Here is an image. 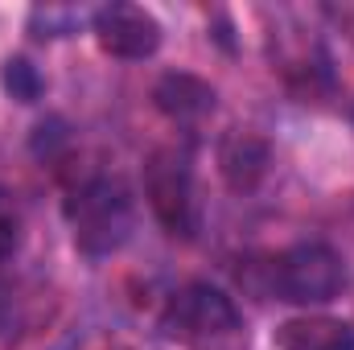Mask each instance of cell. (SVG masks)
<instances>
[{
    "instance_id": "2",
    "label": "cell",
    "mask_w": 354,
    "mask_h": 350,
    "mask_svg": "<svg viewBox=\"0 0 354 350\" xmlns=\"http://www.w3.org/2000/svg\"><path fill=\"white\" fill-rule=\"evenodd\" d=\"M66 223L75 235V248L87 260H107L115 256L136 227V206L132 194L120 177H91L83 181L71 202H66Z\"/></svg>"
},
{
    "instance_id": "10",
    "label": "cell",
    "mask_w": 354,
    "mask_h": 350,
    "mask_svg": "<svg viewBox=\"0 0 354 350\" xmlns=\"http://www.w3.org/2000/svg\"><path fill=\"white\" fill-rule=\"evenodd\" d=\"M0 87L8 91V99H17V103H37L41 91H46V79H41V71L29 58H4Z\"/></svg>"
},
{
    "instance_id": "1",
    "label": "cell",
    "mask_w": 354,
    "mask_h": 350,
    "mask_svg": "<svg viewBox=\"0 0 354 350\" xmlns=\"http://www.w3.org/2000/svg\"><path fill=\"white\" fill-rule=\"evenodd\" d=\"M161 334L185 350H252L243 313L223 288L206 280L174 293L161 313Z\"/></svg>"
},
{
    "instance_id": "9",
    "label": "cell",
    "mask_w": 354,
    "mask_h": 350,
    "mask_svg": "<svg viewBox=\"0 0 354 350\" xmlns=\"http://www.w3.org/2000/svg\"><path fill=\"white\" fill-rule=\"evenodd\" d=\"M95 12L87 8H66V4H37L33 12H29V29H33V37H66V33H75L83 21H91Z\"/></svg>"
},
{
    "instance_id": "4",
    "label": "cell",
    "mask_w": 354,
    "mask_h": 350,
    "mask_svg": "<svg viewBox=\"0 0 354 350\" xmlns=\"http://www.w3.org/2000/svg\"><path fill=\"white\" fill-rule=\"evenodd\" d=\"M145 190H149V206L161 219V227L169 235L194 239L202 227V206H198V190H194V169H189V153L161 149L149 169H145Z\"/></svg>"
},
{
    "instance_id": "8",
    "label": "cell",
    "mask_w": 354,
    "mask_h": 350,
    "mask_svg": "<svg viewBox=\"0 0 354 350\" xmlns=\"http://www.w3.org/2000/svg\"><path fill=\"white\" fill-rule=\"evenodd\" d=\"M218 165L235 190H252L268 174V145L256 136H231L218 153Z\"/></svg>"
},
{
    "instance_id": "11",
    "label": "cell",
    "mask_w": 354,
    "mask_h": 350,
    "mask_svg": "<svg viewBox=\"0 0 354 350\" xmlns=\"http://www.w3.org/2000/svg\"><path fill=\"white\" fill-rule=\"evenodd\" d=\"M21 248V219H17V206H12V194L0 185V264L8 260L12 252Z\"/></svg>"
},
{
    "instance_id": "3",
    "label": "cell",
    "mask_w": 354,
    "mask_h": 350,
    "mask_svg": "<svg viewBox=\"0 0 354 350\" xmlns=\"http://www.w3.org/2000/svg\"><path fill=\"white\" fill-rule=\"evenodd\" d=\"M346 288V264L330 243H297L272 264V293L288 305H330Z\"/></svg>"
},
{
    "instance_id": "6",
    "label": "cell",
    "mask_w": 354,
    "mask_h": 350,
    "mask_svg": "<svg viewBox=\"0 0 354 350\" xmlns=\"http://www.w3.org/2000/svg\"><path fill=\"white\" fill-rule=\"evenodd\" d=\"M276 347L280 350H354V330L342 317L326 313H301L276 326Z\"/></svg>"
},
{
    "instance_id": "12",
    "label": "cell",
    "mask_w": 354,
    "mask_h": 350,
    "mask_svg": "<svg viewBox=\"0 0 354 350\" xmlns=\"http://www.w3.org/2000/svg\"><path fill=\"white\" fill-rule=\"evenodd\" d=\"M322 17L334 25V33H342L354 46V0H330V4H322Z\"/></svg>"
},
{
    "instance_id": "5",
    "label": "cell",
    "mask_w": 354,
    "mask_h": 350,
    "mask_svg": "<svg viewBox=\"0 0 354 350\" xmlns=\"http://www.w3.org/2000/svg\"><path fill=\"white\" fill-rule=\"evenodd\" d=\"M91 33L99 42L103 54L120 58V62H145L161 50V21L140 8V4H124V0H111L103 8H95L91 17Z\"/></svg>"
},
{
    "instance_id": "7",
    "label": "cell",
    "mask_w": 354,
    "mask_h": 350,
    "mask_svg": "<svg viewBox=\"0 0 354 350\" xmlns=\"http://www.w3.org/2000/svg\"><path fill=\"white\" fill-rule=\"evenodd\" d=\"M214 87L206 83V79H198V75H185V71H174V75H165L157 87H153V103H157V111L161 116H169L177 124H189V120H202V116H210L214 111Z\"/></svg>"
}]
</instances>
